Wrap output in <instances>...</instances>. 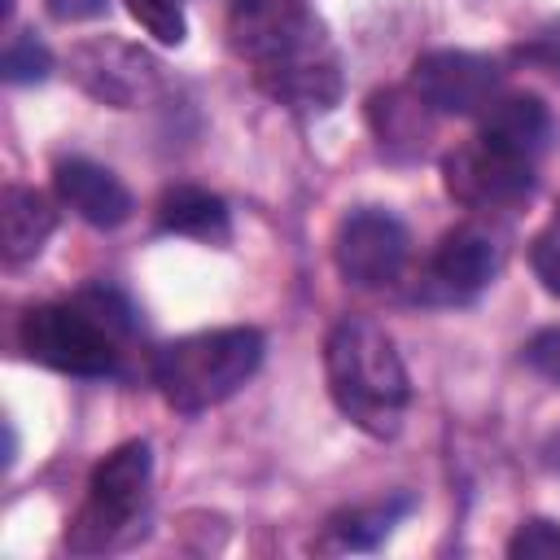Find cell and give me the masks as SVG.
I'll list each match as a JSON object with an SVG mask.
<instances>
[{
  "label": "cell",
  "mask_w": 560,
  "mask_h": 560,
  "mask_svg": "<svg viewBox=\"0 0 560 560\" xmlns=\"http://www.w3.org/2000/svg\"><path fill=\"white\" fill-rule=\"evenodd\" d=\"M228 44L254 88L284 109L328 114L346 92L341 52L306 0H232Z\"/></svg>",
  "instance_id": "cell-1"
},
{
  "label": "cell",
  "mask_w": 560,
  "mask_h": 560,
  "mask_svg": "<svg viewBox=\"0 0 560 560\" xmlns=\"http://www.w3.org/2000/svg\"><path fill=\"white\" fill-rule=\"evenodd\" d=\"M324 381L332 407L368 438H394L402 429L411 407V376L381 324L363 315L337 319L324 341Z\"/></svg>",
  "instance_id": "cell-2"
},
{
  "label": "cell",
  "mask_w": 560,
  "mask_h": 560,
  "mask_svg": "<svg viewBox=\"0 0 560 560\" xmlns=\"http://www.w3.org/2000/svg\"><path fill=\"white\" fill-rule=\"evenodd\" d=\"M127 337L131 306L105 284H92L66 302H39L18 324L22 354L66 376H114Z\"/></svg>",
  "instance_id": "cell-3"
},
{
  "label": "cell",
  "mask_w": 560,
  "mask_h": 560,
  "mask_svg": "<svg viewBox=\"0 0 560 560\" xmlns=\"http://www.w3.org/2000/svg\"><path fill=\"white\" fill-rule=\"evenodd\" d=\"M262 350L267 341L258 328H206L158 346L149 359V376L166 407L197 416L232 398L258 372Z\"/></svg>",
  "instance_id": "cell-4"
},
{
  "label": "cell",
  "mask_w": 560,
  "mask_h": 560,
  "mask_svg": "<svg viewBox=\"0 0 560 560\" xmlns=\"http://www.w3.org/2000/svg\"><path fill=\"white\" fill-rule=\"evenodd\" d=\"M149 481H153L149 442L131 438V442L114 446L88 477V494L66 525V547L79 556H96V551L118 547L144 512Z\"/></svg>",
  "instance_id": "cell-5"
},
{
  "label": "cell",
  "mask_w": 560,
  "mask_h": 560,
  "mask_svg": "<svg viewBox=\"0 0 560 560\" xmlns=\"http://www.w3.org/2000/svg\"><path fill=\"white\" fill-rule=\"evenodd\" d=\"M442 188L464 210L508 214L534 197V158H521L477 131L442 153Z\"/></svg>",
  "instance_id": "cell-6"
},
{
  "label": "cell",
  "mask_w": 560,
  "mask_h": 560,
  "mask_svg": "<svg viewBox=\"0 0 560 560\" xmlns=\"http://www.w3.org/2000/svg\"><path fill=\"white\" fill-rule=\"evenodd\" d=\"M411 258V236L402 219H394L381 206H359L350 210L337 232H332V262L341 280L354 289H389L402 280Z\"/></svg>",
  "instance_id": "cell-7"
},
{
  "label": "cell",
  "mask_w": 560,
  "mask_h": 560,
  "mask_svg": "<svg viewBox=\"0 0 560 560\" xmlns=\"http://www.w3.org/2000/svg\"><path fill=\"white\" fill-rule=\"evenodd\" d=\"M70 79L101 105L136 109L162 92V66L149 48L127 44L118 35H96L74 44L70 52Z\"/></svg>",
  "instance_id": "cell-8"
},
{
  "label": "cell",
  "mask_w": 560,
  "mask_h": 560,
  "mask_svg": "<svg viewBox=\"0 0 560 560\" xmlns=\"http://www.w3.org/2000/svg\"><path fill=\"white\" fill-rule=\"evenodd\" d=\"M411 92L433 114H486L503 96V70L486 52L468 48H433L411 61Z\"/></svg>",
  "instance_id": "cell-9"
},
{
  "label": "cell",
  "mask_w": 560,
  "mask_h": 560,
  "mask_svg": "<svg viewBox=\"0 0 560 560\" xmlns=\"http://www.w3.org/2000/svg\"><path fill=\"white\" fill-rule=\"evenodd\" d=\"M494 276H499L494 236L477 223H464V228H451L424 258L416 298L429 306H459V302L481 298L494 284Z\"/></svg>",
  "instance_id": "cell-10"
},
{
  "label": "cell",
  "mask_w": 560,
  "mask_h": 560,
  "mask_svg": "<svg viewBox=\"0 0 560 560\" xmlns=\"http://www.w3.org/2000/svg\"><path fill=\"white\" fill-rule=\"evenodd\" d=\"M52 188L61 197V206H70L83 223L92 228H118L131 219V192L127 184L88 158H61L52 171Z\"/></svg>",
  "instance_id": "cell-11"
},
{
  "label": "cell",
  "mask_w": 560,
  "mask_h": 560,
  "mask_svg": "<svg viewBox=\"0 0 560 560\" xmlns=\"http://www.w3.org/2000/svg\"><path fill=\"white\" fill-rule=\"evenodd\" d=\"M433 118L438 114L411 92V83L381 88V92L368 96V127H372L385 158H398V162L420 158L433 140Z\"/></svg>",
  "instance_id": "cell-12"
},
{
  "label": "cell",
  "mask_w": 560,
  "mask_h": 560,
  "mask_svg": "<svg viewBox=\"0 0 560 560\" xmlns=\"http://www.w3.org/2000/svg\"><path fill=\"white\" fill-rule=\"evenodd\" d=\"M52 228H57V210L44 192L26 184H9L0 192V254L9 267L35 258L52 236Z\"/></svg>",
  "instance_id": "cell-13"
},
{
  "label": "cell",
  "mask_w": 560,
  "mask_h": 560,
  "mask_svg": "<svg viewBox=\"0 0 560 560\" xmlns=\"http://www.w3.org/2000/svg\"><path fill=\"white\" fill-rule=\"evenodd\" d=\"M158 228L171 236H188L201 245H228L232 241V214L223 206V197L192 188V184H175L162 192L158 201Z\"/></svg>",
  "instance_id": "cell-14"
},
{
  "label": "cell",
  "mask_w": 560,
  "mask_h": 560,
  "mask_svg": "<svg viewBox=\"0 0 560 560\" xmlns=\"http://www.w3.org/2000/svg\"><path fill=\"white\" fill-rule=\"evenodd\" d=\"M481 136H490L494 144L521 153V158H538L551 140V114L538 96L525 92H503L486 114H481Z\"/></svg>",
  "instance_id": "cell-15"
},
{
  "label": "cell",
  "mask_w": 560,
  "mask_h": 560,
  "mask_svg": "<svg viewBox=\"0 0 560 560\" xmlns=\"http://www.w3.org/2000/svg\"><path fill=\"white\" fill-rule=\"evenodd\" d=\"M411 508H416L411 494H394V499L341 508L337 516H328V538H332V547H341V551H372Z\"/></svg>",
  "instance_id": "cell-16"
},
{
  "label": "cell",
  "mask_w": 560,
  "mask_h": 560,
  "mask_svg": "<svg viewBox=\"0 0 560 560\" xmlns=\"http://www.w3.org/2000/svg\"><path fill=\"white\" fill-rule=\"evenodd\" d=\"M52 70V52L35 31H18L4 48V79L9 83H44Z\"/></svg>",
  "instance_id": "cell-17"
},
{
  "label": "cell",
  "mask_w": 560,
  "mask_h": 560,
  "mask_svg": "<svg viewBox=\"0 0 560 560\" xmlns=\"http://www.w3.org/2000/svg\"><path fill=\"white\" fill-rule=\"evenodd\" d=\"M122 4L158 44H184L188 22H184L179 0H122Z\"/></svg>",
  "instance_id": "cell-18"
},
{
  "label": "cell",
  "mask_w": 560,
  "mask_h": 560,
  "mask_svg": "<svg viewBox=\"0 0 560 560\" xmlns=\"http://www.w3.org/2000/svg\"><path fill=\"white\" fill-rule=\"evenodd\" d=\"M508 556L512 560H560V521H547V516L521 521L516 534L508 538Z\"/></svg>",
  "instance_id": "cell-19"
},
{
  "label": "cell",
  "mask_w": 560,
  "mask_h": 560,
  "mask_svg": "<svg viewBox=\"0 0 560 560\" xmlns=\"http://www.w3.org/2000/svg\"><path fill=\"white\" fill-rule=\"evenodd\" d=\"M529 267H534V276H538V284L551 293V298H560V206L547 214V223L534 232V241H529Z\"/></svg>",
  "instance_id": "cell-20"
},
{
  "label": "cell",
  "mask_w": 560,
  "mask_h": 560,
  "mask_svg": "<svg viewBox=\"0 0 560 560\" xmlns=\"http://www.w3.org/2000/svg\"><path fill=\"white\" fill-rule=\"evenodd\" d=\"M521 359L542 376V381H551V385H560V324H551V328H538L529 341H525V350H521Z\"/></svg>",
  "instance_id": "cell-21"
},
{
  "label": "cell",
  "mask_w": 560,
  "mask_h": 560,
  "mask_svg": "<svg viewBox=\"0 0 560 560\" xmlns=\"http://www.w3.org/2000/svg\"><path fill=\"white\" fill-rule=\"evenodd\" d=\"M516 57H521V61H534V66H542V70H560V18L547 22V26H538V31L516 48Z\"/></svg>",
  "instance_id": "cell-22"
},
{
  "label": "cell",
  "mask_w": 560,
  "mask_h": 560,
  "mask_svg": "<svg viewBox=\"0 0 560 560\" xmlns=\"http://www.w3.org/2000/svg\"><path fill=\"white\" fill-rule=\"evenodd\" d=\"M109 0H44V9L57 18V22H92L105 13Z\"/></svg>",
  "instance_id": "cell-23"
}]
</instances>
